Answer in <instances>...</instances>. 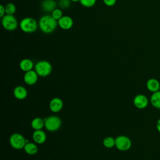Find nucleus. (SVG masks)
<instances>
[{
  "mask_svg": "<svg viewBox=\"0 0 160 160\" xmlns=\"http://www.w3.org/2000/svg\"><path fill=\"white\" fill-rule=\"evenodd\" d=\"M73 23L72 19L68 16H63L58 21V26L64 30L71 29L73 26Z\"/></svg>",
  "mask_w": 160,
  "mask_h": 160,
  "instance_id": "nucleus-8",
  "label": "nucleus"
},
{
  "mask_svg": "<svg viewBox=\"0 0 160 160\" xmlns=\"http://www.w3.org/2000/svg\"><path fill=\"white\" fill-rule=\"evenodd\" d=\"M51 16L57 21H58L60 18H61L63 15H62V11L58 8H56L52 12H51Z\"/></svg>",
  "mask_w": 160,
  "mask_h": 160,
  "instance_id": "nucleus-23",
  "label": "nucleus"
},
{
  "mask_svg": "<svg viewBox=\"0 0 160 160\" xmlns=\"http://www.w3.org/2000/svg\"><path fill=\"white\" fill-rule=\"evenodd\" d=\"M13 94L16 99L22 100L26 98L28 95V92L25 88L21 86H18L14 89Z\"/></svg>",
  "mask_w": 160,
  "mask_h": 160,
  "instance_id": "nucleus-14",
  "label": "nucleus"
},
{
  "mask_svg": "<svg viewBox=\"0 0 160 160\" xmlns=\"http://www.w3.org/2000/svg\"><path fill=\"white\" fill-rule=\"evenodd\" d=\"M32 139L36 143L42 144L46 141V134L42 129L35 130L32 134Z\"/></svg>",
  "mask_w": 160,
  "mask_h": 160,
  "instance_id": "nucleus-13",
  "label": "nucleus"
},
{
  "mask_svg": "<svg viewBox=\"0 0 160 160\" xmlns=\"http://www.w3.org/2000/svg\"><path fill=\"white\" fill-rule=\"evenodd\" d=\"M34 69L38 76L46 77L49 75L52 71V66L51 63L47 61H39L34 66Z\"/></svg>",
  "mask_w": 160,
  "mask_h": 160,
  "instance_id": "nucleus-3",
  "label": "nucleus"
},
{
  "mask_svg": "<svg viewBox=\"0 0 160 160\" xmlns=\"http://www.w3.org/2000/svg\"><path fill=\"white\" fill-rule=\"evenodd\" d=\"M80 1V0H71V2H78V1Z\"/></svg>",
  "mask_w": 160,
  "mask_h": 160,
  "instance_id": "nucleus-28",
  "label": "nucleus"
},
{
  "mask_svg": "<svg viewBox=\"0 0 160 160\" xmlns=\"http://www.w3.org/2000/svg\"><path fill=\"white\" fill-rule=\"evenodd\" d=\"M41 8L46 12H52L56 8V2L54 0H43Z\"/></svg>",
  "mask_w": 160,
  "mask_h": 160,
  "instance_id": "nucleus-12",
  "label": "nucleus"
},
{
  "mask_svg": "<svg viewBox=\"0 0 160 160\" xmlns=\"http://www.w3.org/2000/svg\"><path fill=\"white\" fill-rule=\"evenodd\" d=\"M156 128H157L158 131L160 132V119H159V120H158V122H157V124H156Z\"/></svg>",
  "mask_w": 160,
  "mask_h": 160,
  "instance_id": "nucleus-27",
  "label": "nucleus"
},
{
  "mask_svg": "<svg viewBox=\"0 0 160 160\" xmlns=\"http://www.w3.org/2000/svg\"><path fill=\"white\" fill-rule=\"evenodd\" d=\"M133 102L137 108L144 109L148 104V99L146 96L143 94H138L134 97Z\"/></svg>",
  "mask_w": 160,
  "mask_h": 160,
  "instance_id": "nucleus-9",
  "label": "nucleus"
},
{
  "mask_svg": "<svg viewBox=\"0 0 160 160\" xmlns=\"http://www.w3.org/2000/svg\"><path fill=\"white\" fill-rule=\"evenodd\" d=\"M63 107V102L59 98H54L49 102V109L53 112L60 111Z\"/></svg>",
  "mask_w": 160,
  "mask_h": 160,
  "instance_id": "nucleus-11",
  "label": "nucleus"
},
{
  "mask_svg": "<svg viewBox=\"0 0 160 160\" xmlns=\"http://www.w3.org/2000/svg\"><path fill=\"white\" fill-rule=\"evenodd\" d=\"M44 126V119L41 118H35L31 121V127L34 130H41Z\"/></svg>",
  "mask_w": 160,
  "mask_h": 160,
  "instance_id": "nucleus-17",
  "label": "nucleus"
},
{
  "mask_svg": "<svg viewBox=\"0 0 160 160\" xmlns=\"http://www.w3.org/2000/svg\"><path fill=\"white\" fill-rule=\"evenodd\" d=\"M45 128L49 131H56L61 126V120L57 116H51L44 119Z\"/></svg>",
  "mask_w": 160,
  "mask_h": 160,
  "instance_id": "nucleus-5",
  "label": "nucleus"
},
{
  "mask_svg": "<svg viewBox=\"0 0 160 160\" xmlns=\"http://www.w3.org/2000/svg\"><path fill=\"white\" fill-rule=\"evenodd\" d=\"M2 27L7 31H14L18 26V22L17 19L13 16L10 14H5L2 18Z\"/></svg>",
  "mask_w": 160,
  "mask_h": 160,
  "instance_id": "nucleus-4",
  "label": "nucleus"
},
{
  "mask_svg": "<svg viewBox=\"0 0 160 160\" xmlns=\"http://www.w3.org/2000/svg\"><path fill=\"white\" fill-rule=\"evenodd\" d=\"M103 145L107 148H112L115 146V139L112 137L108 136L104 139L102 141Z\"/></svg>",
  "mask_w": 160,
  "mask_h": 160,
  "instance_id": "nucleus-20",
  "label": "nucleus"
},
{
  "mask_svg": "<svg viewBox=\"0 0 160 160\" xmlns=\"http://www.w3.org/2000/svg\"><path fill=\"white\" fill-rule=\"evenodd\" d=\"M19 68L22 71L26 72L34 68V63L30 59L25 58L21 61L19 63Z\"/></svg>",
  "mask_w": 160,
  "mask_h": 160,
  "instance_id": "nucleus-16",
  "label": "nucleus"
},
{
  "mask_svg": "<svg viewBox=\"0 0 160 160\" xmlns=\"http://www.w3.org/2000/svg\"><path fill=\"white\" fill-rule=\"evenodd\" d=\"M6 14V11H5V6H4L2 4L0 5V17L2 18Z\"/></svg>",
  "mask_w": 160,
  "mask_h": 160,
  "instance_id": "nucleus-26",
  "label": "nucleus"
},
{
  "mask_svg": "<svg viewBox=\"0 0 160 160\" xmlns=\"http://www.w3.org/2000/svg\"><path fill=\"white\" fill-rule=\"evenodd\" d=\"M38 79V74L34 70H31L26 72L24 76V82L28 85H33L36 83Z\"/></svg>",
  "mask_w": 160,
  "mask_h": 160,
  "instance_id": "nucleus-10",
  "label": "nucleus"
},
{
  "mask_svg": "<svg viewBox=\"0 0 160 160\" xmlns=\"http://www.w3.org/2000/svg\"><path fill=\"white\" fill-rule=\"evenodd\" d=\"M58 26V21L49 14L42 16L38 22V26L41 31L45 34H50L54 32Z\"/></svg>",
  "mask_w": 160,
  "mask_h": 160,
  "instance_id": "nucleus-1",
  "label": "nucleus"
},
{
  "mask_svg": "<svg viewBox=\"0 0 160 160\" xmlns=\"http://www.w3.org/2000/svg\"><path fill=\"white\" fill-rule=\"evenodd\" d=\"M159 91H160V86H159Z\"/></svg>",
  "mask_w": 160,
  "mask_h": 160,
  "instance_id": "nucleus-29",
  "label": "nucleus"
},
{
  "mask_svg": "<svg viewBox=\"0 0 160 160\" xmlns=\"http://www.w3.org/2000/svg\"><path fill=\"white\" fill-rule=\"evenodd\" d=\"M116 1L117 0H102L104 4L106 5L107 6H114L116 4Z\"/></svg>",
  "mask_w": 160,
  "mask_h": 160,
  "instance_id": "nucleus-25",
  "label": "nucleus"
},
{
  "mask_svg": "<svg viewBox=\"0 0 160 160\" xmlns=\"http://www.w3.org/2000/svg\"><path fill=\"white\" fill-rule=\"evenodd\" d=\"M5 11H6V14L13 15L16 11V6L11 2L8 3L5 6Z\"/></svg>",
  "mask_w": 160,
  "mask_h": 160,
  "instance_id": "nucleus-21",
  "label": "nucleus"
},
{
  "mask_svg": "<svg viewBox=\"0 0 160 160\" xmlns=\"http://www.w3.org/2000/svg\"><path fill=\"white\" fill-rule=\"evenodd\" d=\"M19 26L23 32L26 33H32L36 31L38 24L34 18L26 17L21 21Z\"/></svg>",
  "mask_w": 160,
  "mask_h": 160,
  "instance_id": "nucleus-2",
  "label": "nucleus"
},
{
  "mask_svg": "<svg viewBox=\"0 0 160 160\" xmlns=\"http://www.w3.org/2000/svg\"><path fill=\"white\" fill-rule=\"evenodd\" d=\"M81 4L86 8H91L94 6L96 2V0H80Z\"/></svg>",
  "mask_w": 160,
  "mask_h": 160,
  "instance_id": "nucleus-22",
  "label": "nucleus"
},
{
  "mask_svg": "<svg viewBox=\"0 0 160 160\" xmlns=\"http://www.w3.org/2000/svg\"><path fill=\"white\" fill-rule=\"evenodd\" d=\"M150 101L151 104L156 108L160 109V91L153 92L151 96Z\"/></svg>",
  "mask_w": 160,
  "mask_h": 160,
  "instance_id": "nucleus-19",
  "label": "nucleus"
},
{
  "mask_svg": "<svg viewBox=\"0 0 160 160\" xmlns=\"http://www.w3.org/2000/svg\"><path fill=\"white\" fill-rule=\"evenodd\" d=\"M71 0H59L58 4L62 9H67L71 6Z\"/></svg>",
  "mask_w": 160,
  "mask_h": 160,
  "instance_id": "nucleus-24",
  "label": "nucleus"
},
{
  "mask_svg": "<svg viewBox=\"0 0 160 160\" xmlns=\"http://www.w3.org/2000/svg\"><path fill=\"white\" fill-rule=\"evenodd\" d=\"M9 143L14 149H21L24 148L26 145V139L21 134L14 133L9 138Z\"/></svg>",
  "mask_w": 160,
  "mask_h": 160,
  "instance_id": "nucleus-6",
  "label": "nucleus"
},
{
  "mask_svg": "<svg viewBox=\"0 0 160 160\" xmlns=\"http://www.w3.org/2000/svg\"><path fill=\"white\" fill-rule=\"evenodd\" d=\"M160 83L159 82L154 78L149 79L146 82V87L147 89L152 92H155L159 90Z\"/></svg>",
  "mask_w": 160,
  "mask_h": 160,
  "instance_id": "nucleus-15",
  "label": "nucleus"
},
{
  "mask_svg": "<svg viewBox=\"0 0 160 160\" xmlns=\"http://www.w3.org/2000/svg\"><path fill=\"white\" fill-rule=\"evenodd\" d=\"M25 152L29 155H34L37 153L38 152V146L35 143L28 142L26 144L23 148Z\"/></svg>",
  "mask_w": 160,
  "mask_h": 160,
  "instance_id": "nucleus-18",
  "label": "nucleus"
},
{
  "mask_svg": "<svg viewBox=\"0 0 160 160\" xmlns=\"http://www.w3.org/2000/svg\"><path fill=\"white\" fill-rule=\"evenodd\" d=\"M115 146L120 151H127L131 147V141L126 136H118L115 139Z\"/></svg>",
  "mask_w": 160,
  "mask_h": 160,
  "instance_id": "nucleus-7",
  "label": "nucleus"
}]
</instances>
